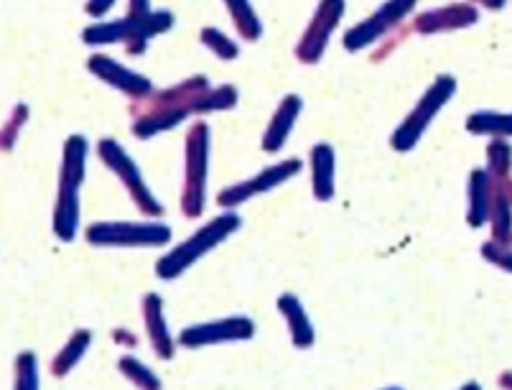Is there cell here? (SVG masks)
Here are the masks:
<instances>
[{"label":"cell","instance_id":"cell-24","mask_svg":"<svg viewBox=\"0 0 512 390\" xmlns=\"http://www.w3.org/2000/svg\"><path fill=\"white\" fill-rule=\"evenodd\" d=\"M487 171H490L492 179H510L512 171V148L510 143L495 138V141L487 146Z\"/></svg>","mask_w":512,"mask_h":390},{"label":"cell","instance_id":"cell-20","mask_svg":"<svg viewBox=\"0 0 512 390\" xmlns=\"http://www.w3.org/2000/svg\"><path fill=\"white\" fill-rule=\"evenodd\" d=\"M87 153H90V143H87L85 136H69L67 143H64V161L59 179L72 181V184L82 187L87 171Z\"/></svg>","mask_w":512,"mask_h":390},{"label":"cell","instance_id":"cell-26","mask_svg":"<svg viewBox=\"0 0 512 390\" xmlns=\"http://www.w3.org/2000/svg\"><path fill=\"white\" fill-rule=\"evenodd\" d=\"M237 105V90L232 85H222L217 90H209L199 102V113H222Z\"/></svg>","mask_w":512,"mask_h":390},{"label":"cell","instance_id":"cell-27","mask_svg":"<svg viewBox=\"0 0 512 390\" xmlns=\"http://www.w3.org/2000/svg\"><path fill=\"white\" fill-rule=\"evenodd\" d=\"M118 368H120V373L130 380V383H136V385H141V388H148V390L161 388V380H158L141 360H136V357H123Z\"/></svg>","mask_w":512,"mask_h":390},{"label":"cell","instance_id":"cell-13","mask_svg":"<svg viewBox=\"0 0 512 390\" xmlns=\"http://www.w3.org/2000/svg\"><path fill=\"white\" fill-rule=\"evenodd\" d=\"M301 108H304V100L299 95H286L278 105L276 115H273L271 125L265 130L263 136V151L265 153H278L283 146H286L288 136H291L293 125L299 120Z\"/></svg>","mask_w":512,"mask_h":390},{"label":"cell","instance_id":"cell-14","mask_svg":"<svg viewBox=\"0 0 512 390\" xmlns=\"http://www.w3.org/2000/svg\"><path fill=\"white\" fill-rule=\"evenodd\" d=\"M79 227V184L59 179L57 207H54V235L62 243H72Z\"/></svg>","mask_w":512,"mask_h":390},{"label":"cell","instance_id":"cell-12","mask_svg":"<svg viewBox=\"0 0 512 390\" xmlns=\"http://www.w3.org/2000/svg\"><path fill=\"white\" fill-rule=\"evenodd\" d=\"M479 21V11L469 3H451L446 8H431V11L418 13L413 21V31L423 36L449 34V31H462Z\"/></svg>","mask_w":512,"mask_h":390},{"label":"cell","instance_id":"cell-19","mask_svg":"<svg viewBox=\"0 0 512 390\" xmlns=\"http://www.w3.org/2000/svg\"><path fill=\"white\" fill-rule=\"evenodd\" d=\"M492 210V176L487 169H474L469 174V227H482L490 220Z\"/></svg>","mask_w":512,"mask_h":390},{"label":"cell","instance_id":"cell-6","mask_svg":"<svg viewBox=\"0 0 512 390\" xmlns=\"http://www.w3.org/2000/svg\"><path fill=\"white\" fill-rule=\"evenodd\" d=\"M97 153H100L102 164H105L107 169L113 171V174L123 181L125 189H128V194H130V199L136 202V207L143 212V215H148V217L164 215V207H161V202L153 197L151 189L146 187V181H143L136 161L130 159L128 151H125V148L120 146L115 138H102V141L97 143Z\"/></svg>","mask_w":512,"mask_h":390},{"label":"cell","instance_id":"cell-23","mask_svg":"<svg viewBox=\"0 0 512 390\" xmlns=\"http://www.w3.org/2000/svg\"><path fill=\"white\" fill-rule=\"evenodd\" d=\"M225 6L230 11L237 34L245 41H258L260 34H263V23H260L258 13L250 6V0H225Z\"/></svg>","mask_w":512,"mask_h":390},{"label":"cell","instance_id":"cell-22","mask_svg":"<svg viewBox=\"0 0 512 390\" xmlns=\"http://www.w3.org/2000/svg\"><path fill=\"white\" fill-rule=\"evenodd\" d=\"M467 130L474 136H512V113H495V110H479L467 120Z\"/></svg>","mask_w":512,"mask_h":390},{"label":"cell","instance_id":"cell-16","mask_svg":"<svg viewBox=\"0 0 512 390\" xmlns=\"http://www.w3.org/2000/svg\"><path fill=\"white\" fill-rule=\"evenodd\" d=\"M334 166L337 153L329 143H316L311 148V187L316 202H329L334 197Z\"/></svg>","mask_w":512,"mask_h":390},{"label":"cell","instance_id":"cell-18","mask_svg":"<svg viewBox=\"0 0 512 390\" xmlns=\"http://www.w3.org/2000/svg\"><path fill=\"white\" fill-rule=\"evenodd\" d=\"M278 311L286 317L293 347L309 350L316 340V332H314V324H311L309 317H306V309L299 301V296H293V294L278 296Z\"/></svg>","mask_w":512,"mask_h":390},{"label":"cell","instance_id":"cell-31","mask_svg":"<svg viewBox=\"0 0 512 390\" xmlns=\"http://www.w3.org/2000/svg\"><path fill=\"white\" fill-rule=\"evenodd\" d=\"M115 3H118V0H87L85 11H87V16L102 18L105 13H110V8H113Z\"/></svg>","mask_w":512,"mask_h":390},{"label":"cell","instance_id":"cell-34","mask_svg":"<svg viewBox=\"0 0 512 390\" xmlns=\"http://www.w3.org/2000/svg\"><path fill=\"white\" fill-rule=\"evenodd\" d=\"M500 385H505V388H512V373L500 375Z\"/></svg>","mask_w":512,"mask_h":390},{"label":"cell","instance_id":"cell-30","mask_svg":"<svg viewBox=\"0 0 512 390\" xmlns=\"http://www.w3.org/2000/svg\"><path fill=\"white\" fill-rule=\"evenodd\" d=\"M482 258L490 260V263H495V266L502 268V271L512 273V248L510 245H502V243H497V240H490V243L482 245Z\"/></svg>","mask_w":512,"mask_h":390},{"label":"cell","instance_id":"cell-33","mask_svg":"<svg viewBox=\"0 0 512 390\" xmlns=\"http://www.w3.org/2000/svg\"><path fill=\"white\" fill-rule=\"evenodd\" d=\"M477 6L487 8V11H500V8H505L507 0H474Z\"/></svg>","mask_w":512,"mask_h":390},{"label":"cell","instance_id":"cell-9","mask_svg":"<svg viewBox=\"0 0 512 390\" xmlns=\"http://www.w3.org/2000/svg\"><path fill=\"white\" fill-rule=\"evenodd\" d=\"M255 337V322L250 317H227L220 322L194 324L179 334V345L197 350V347L225 345V342H242Z\"/></svg>","mask_w":512,"mask_h":390},{"label":"cell","instance_id":"cell-8","mask_svg":"<svg viewBox=\"0 0 512 390\" xmlns=\"http://www.w3.org/2000/svg\"><path fill=\"white\" fill-rule=\"evenodd\" d=\"M344 18V0H321L319 8H316L314 18L306 26L304 36L296 44V59L301 64H316L324 51H327L329 39H332L334 29L339 26V21Z\"/></svg>","mask_w":512,"mask_h":390},{"label":"cell","instance_id":"cell-29","mask_svg":"<svg viewBox=\"0 0 512 390\" xmlns=\"http://www.w3.org/2000/svg\"><path fill=\"white\" fill-rule=\"evenodd\" d=\"M26 120H29V105L18 102L16 108H13L11 118H8L6 128H3V151H11L13 143H16L18 130L23 128V123H26Z\"/></svg>","mask_w":512,"mask_h":390},{"label":"cell","instance_id":"cell-11","mask_svg":"<svg viewBox=\"0 0 512 390\" xmlns=\"http://www.w3.org/2000/svg\"><path fill=\"white\" fill-rule=\"evenodd\" d=\"M87 69L95 74L97 80L107 82V85L120 90L123 95L133 97V100H143V97H148L153 92V82L148 80V77L123 67V64L105 57V54H92V57L87 59Z\"/></svg>","mask_w":512,"mask_h":390},{"label":"cell","instance_id":"cell-15","mask_svg":"<svg viewBox=\"0 0 512 390\" xmlns=\"http://www.w3.org/2000/svg\"><path fill=\"white\" fill-rule=\"evenodd\" d=\"M143 319H146V332L151 337V347L161 360L174 357V337L169 334L164 319V301L156 294H146L143 299Z\"/></svg>","mask_w":512,"mask_h":390},{"label":"cell","instance_id":"cell-25","mask_svg":"<svg viewBox=\"0 0 512 390\" xmlns=\"http://www.w3.org/2000/svg\"><path fill=\"white\" fill-rule=\"evenodd\" d=\"M199 39H202V44L207 46L212 54H217V57L225 59V62H232V59L240 57V46H237L230 36L222 34L220 29L207 26V29H202V36H199Z\"/></svg>","mask_w":512,"mask_h":390},{"label":"cell","instance_id":"cell-21","mask_svg":"<svg viewBox=\"0 0 512 390\" xmlns=\"http://www.w3.org/2000/svg\"><path fill=\"white\" fill-rule=\"evenodd\" d=\"M90 342H92L90 329H77V332L69 337L67 345L59 350V355L51 360V373H54V378H67V375L74 370V365L85 357Z\"/></svg>","mask_w":512,"mask_h":390},{"label":"cell","instance_id":"cell-32","mask_svg":"<svg viewBox=\"0 0 512 390\" xmlns=\"http://www.w3.org/2000/svg\"><path fill=\"white\" fill-rule=\"evenodd\" d=\"M113 340L118 342V345H130V347L138 345L136 337H130V334L125 332V329H115V332H113Z\"/></svg>","mask_w":512,"mask_h":390},{"label":"cell","instance_id":"cell-35","mask_svg":"<svg viewBox=\"0 0 512 390\" xmlns=\"http://www.w3.org/2000/svg\"><path fill=\"white\" fill-rule=\"evenodd\" d=\"M510 194H512V181H510Z\"/></svg>","mask_w":512,"mask_h":390},{"label":"cell","instance_id":"cell-4","mask_svg":"<svg viewBox=\"0 0 512 390\" xmlns=\"http://www.w3.org/2000/svg\"><path fill=\"white\" fill-rule=\"evenodd\" d=\"M207 169H209V125L194 123L186 133V176L181 194V212L186 217H199L207 199Z\"/></svg>","mask_w":512,"mask_h":390},{"label":"cell","instance_id":"cell-17","mask_svg":"<svg viewBox=\"0 0 512 390\" xmlns=\"http://www.w3.org/2000/svg\"><path fill=\"white\" fill-rule=\"evenodd\" d=\"M492 240L512 245V194L510 179H492Z\"/></svg>","mask_w":512,"mask_h":390},{"label":"cell","instance_id":"cell-7","mask_svg":"<svg viewBox=\"0 0 512 390\" xmlns=\"http://www.w3.org/2000/svg\"><path fill=\"white\" fill-rule=\"evenodd\" d=\"M418 0H385L383 6L377 8L370 18H365L362 23L352 26V29L344 34L342 44L347 51H360L367 49L370 44L380 41L383 36H388L390 31H395L400 23L406 21L413 11H416Z\"/></svg>","mask_w":512,"mask_h":390},{"label":"cell","instance_id":"cell-10","mask_svg":"<svg viewBox=\"0 0 512 390\" xmlns=\"http://www.w3.org/2000/svg\"><path fill=\"white\" fill-rule=\"evenodd\" d=\"M301 169H304V164H301L299 159L281 161V164L271 166V169L260 171V174L253 176V179L240 181V184H235V187L222 189V192L217 194V204L232 210V207H237V204L248 202V199L258 197V194L271 192L273 187H278V184H283V181L293 179L296 174H301Z\"/></svg>","mask_w":512,"mask_h":390},{"label":"cell","instance_id":"cell-3","mask_svg":"<svg viewBox=\"0 0 512 390\" xmlns=\"http://www.w3.org/2000/svg\"><path fill=\"white\" fill-rule=\"evenodd\" d=\"M456 92V80L451 74H439L434 80V85L423 92L421 100L416 102V108L408 113V118L395 128L393 138H390V146L398 153L413 151L421 136L426 133V128L431 125V120L436 118V113H441L446 102L454 97Z\"/></svg>","mask_w":512,"mask_h":390},{"label":"cell","instance_id":"cell-5","mask_svg":"<svg viewBox=\"0 0 512 390\" xmlns=\"http://www.w3.org/2000/svg\"><path fill=\"white\" fill-rule=\"evenodd\" d=\"M87 243L123 245V248H161L171 240V227L161 222H95L87 227Z\"/></svg>","mask_w":512,"mask_h":390},{"label":"cell","instance_id":"cell-2","mask_svg":"<svg viewBox=\"0 0 512 390\" xmlns=\"http://www.w3.org/2000/svg\"><path fill=\"white\" fill-rule=\"evenodd\" d=\"M242 227V220L235 212H225V215H217L212 222L197 230L189 240H184L181 245H176L169 255L156 263V276L171 281V278H179L186 268H192L199 258L209 253L212 248H217L220 243H225L230 235H235Z\"/></svg>","mask_w":512,"mask_h":390},{"label":"cell","instance_id":"cell-1","mask_svg":"<svg viewBox=\"0 0 512 390\" xmlns=\"http://www.w3.org/2000/svg\"><path fill=\"white\" fill-rule=\"evenodd\" d=\"M176 23L171 11H153L151 0H130L128 13L120 21L95 23L82 31V41L87 46H105V44H125L130 57H141L146 51L148 41L158 34L171 31Z\"/></svg>","mask_w":512,"mask_h":390},{"label":"cell","instance_id":"cell-28","mask_svg":"<svg viewBox=\"0 0 512 390\" xmlns=\"http://www.w3.org/2000/svg\"><path fill=\"white\" fill-rule=\"evenodd\" d=\"M16 388L18 390L39 388V370H36L34 352H21V355L16 357Z\"/></svg>","mask_w":512,"mask_h":390}]
</instances>
